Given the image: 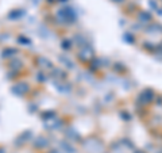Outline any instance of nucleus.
Wrapping results in <instances>:
<instances>
[{"label":"nucleus","mask_w":162,"mask_h":153,"mask_svg":"<svg viewBox=\"0 0 162 153\" xmlns=\"http://www.w3.org/2000/svg\"><path fill=\"white\" fill-rule=\"evenodd\" d=\"M15 90H14V92L15 94H18V95H22V94H25L26 91H27V84H25V83H20V84H18L16 87H14Z\"/></svg>","instance_id":"1"},{"label":"nucleus","mask_w":162,"mask_h":153,"mask_svg":"<svg viewBox=\"0 0 162 153\" xmlns=\"http://www.w3.org/2000/svg\"><path fill=\"white\" fill-rule=\"evenodd\" d=\"M64 47H65V49L69 47V41H64Z\"/></svg>","instance_id":"3"},{"label":"nucleus","mask_w":162,"mask_h":153,"mask_svg":"<svg viewBox=\"0 0 162 153\" xmlns=\"http://www.w3.org/2000/svg\"><path fill=\"white\" fill-rule=\"evenodd\" d=\"M38 62H39V64H43V65H45V68H51V62L47 61V60H45L43 57L38 58Z\"/></svg>","instance_id":"2"}]
</instances>
